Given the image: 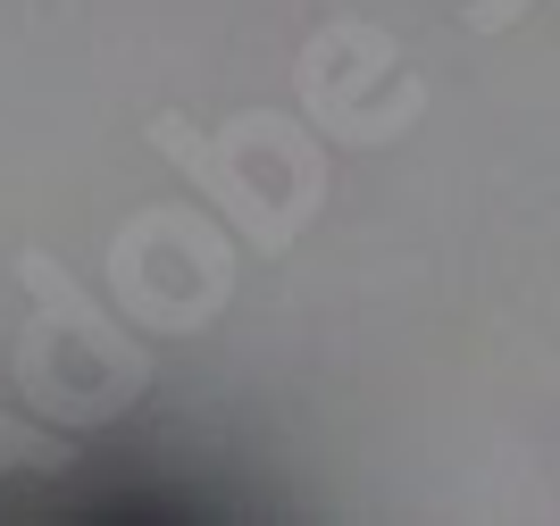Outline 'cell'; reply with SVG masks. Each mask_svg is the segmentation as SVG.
<instances>
[{
    "label": "cell",
    "instance_id": "1",
    "mask_svg": "<svg viewBox=\"0 0 560 526\" xmlns=\"http://www.w3.org/2000/svg\"><path fill=\"white\" fill-rule=\"evenodd\" d=\"M151 142H160L167 160H176L192 184H201V201H210L259 259H277V252H293V243H302V218H293L284 201H268V192L243 176V151H234L226 135L210 142V135H192L185 117H151Z\"/></svg>",
    "mask_w": 560,
    "mask_h": 526
},
{
    "label": "cell",
    "instance_id": "2",
    "mask_svg": "<svg viewBox=\"0 0 560 526\" xmlns=\"http://www.w3.org/2000/svg\"><path fill=\"white\" fill-rule=\"evenodd\" d=\"M18 284H25V293H34V301H43V318L59 326V335H75V343L93 351V360L109 367V376H117V385H126V393L142 385V351L126 343V335H117V326L101 318V309H93V301H84V293H75V284H68V276H59V268H50L43 252H25V259H18Z\"/></svg>",
    "mask_w": 560,
    "mask_h": 526
},
{
    "label": "cell",
    "instance_id": "3",
    "mask_svg": "<svg viewBox=\"0 0 560 526\" xmlns=\"http://www.w3.org/2000/svg\"><path fill=\"white\" fill-rule=\"evenodd\" d=\"M518 17H527V0H477V9H468L477 34H502V25H518Z\"/></svg>",
    "mask_w": 560,
    "mask_h": 526
}]
</instances>
